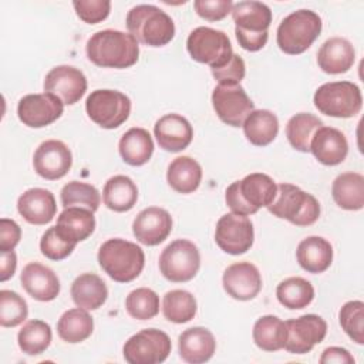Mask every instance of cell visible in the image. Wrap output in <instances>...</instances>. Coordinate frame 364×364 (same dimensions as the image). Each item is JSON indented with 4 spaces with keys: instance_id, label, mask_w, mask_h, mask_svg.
I'll list each match as a JSON object with an SVG mask.
<instances>
[{
    "instance_id": "6da1fadb",
    "label": "cell",
    "mask_w": 364,
    "mask_h": 364,
    "mask_svg": "<svg viewBox=\"0 0 364 364\" xmlns=\"http://www.w3.org/2000/svg\"><path fill=\"white\" fill-rule=\"evenodd\" d=\"M87 57L102 68H128L138 61L139 46L129 34L119 30H101L87 41Z\"/></svg>"
},
{
    "instance_id": "7a4b0ae2",
    "label": "cell",
    "mask_w": 364,
    "mask_h": 364,
    "mask_svg": "<svg viewBox=\"0 0 364 364\" xmlns=\"http://www.w3.org/2000/svg\"><path fill=\"white\" fill-rule=\"evenodd\" d=\"M277 192L276 182L266 173L255 172L232 182L225 192L226 205L232 213L249 216L260 208H267Z\"/></svg>"
},
{
    "instance_id": "3957f363",
    "label": "cell",
    "mask_w": 364,
    "mask_h": 364,
    "mask_svg": "<svg viewBox=\"0 0 364 364\" xmlns=\"http://www.w3.org/2000/svg\"><path fill=\"white\" fill-rule=\"evenodd\" d=\"M100 267L118 283H128L136 279L144 266V250L129 240L114 237L105 240L97 255Z\"/></svg>"
},
{
    "instance_id": "277c9868",
    "label": "cell",
    "mask_w": 364,
    "mask_h": 364,
    "mask_svg": "<svg viewBox=\"0 0 364 364\" xmlns=\"http://www.w3.org/2000/svg\"><path fill=\"white\" fill-rule=\"evenodd\" d=\"M236 24L235 34L239 46L246 51L262 50L269 38L272 10L262 1H237L232 7Z\"/></svg>"
},
{
    "instance_id": "5b68a950",
    "label": "cell",
    "mask_w": 364,
    "mask_h": 364,
    "mask_svg": "<svg viewBox=\"0 0 364 364\" xmlns=\"http://www.w3.org/2000/svg\"><path fill=\"white\" fill-rule=\"evenodd\" d=\"M127 28L138 41L149 47H162L172 41L175 24L171 16L154 4H138L127 13Z\"/></svg>"
},
{
    "instance_id": "8992f818",
    "label": "cell",
    "mask_w": 364,
    "mask_h": 364,
    "mask_svg": "<svg viewBox=\"0 0 364 364\" xmlns=\"http://www.w3.org/2000/svg\"><path fill=\"white\" fill-rule=\"evenodd\" d=\"M320 16L307 9H300L286 16L277 27L276 41L279 48L290 55L304 53L321 33Z\"/></svg>"
},
{
    "instance_id": "52a82bcc",
    "label": "cell",
    "mask_w": 364,
    "mask_h": 364,
    "mask_svg": "<svg viewBox=\"0 0 364 364\" xmlns=\"http://www.w3.org/2000/svg\"><path fill=\"white\" fill-rule=\"evenodd\" d=\"M267 209L273 216L286 219L296 226H310L320 216L318 200L291 183L277 185L276 196Z\"/></svg>"
},
{
    "instance_id": "ba28073f",
    "label": "cell",
    "mask_w": 364,
    "mask_h": 364,
    "mask_svg": "<svg viewBox=\"0 0 364 364\" xmlns=\"http://www.w3.org/2000/svg\"><path fill=\"white\" fill-rule=\"evenodd\" d=\"M314 107L333 118L355 117L363 107L360 88L350 81H334L320 85L313 97Z\"/></svg>"
},
{
    "instance_id": "9c48e42d",
    "label": "cell",
    "mask_w": 364,
    "mask_h": 364,
    "mask_svg": "<svg viewBox=\"0 0 364 364\" xmlns=\"http://www.w3.org/2000/svg\"><path fill=\"white\" fill-rule=\"evenodd\" d=\"M186 50L192 60L218 68L229 61L233 54L226 33L212 27H196L186 40Z\"/></svg>"
},
{
    "instance_id": "30bf717a",
    "label": "cell",
    "mask_w": 364,
    "mask_h": 364,
    "mask_svg": "<svg viewBox=\"0 0 364 364\" xmlns=\"http://www.w3.org/2000/svg\"><path fill=\"white\" fill-rule=\"evenodd\" d=\"M200 267V253L196 245L188 239L171 242L159 255L162 276L173 283L192 280Z\"/></svg>"
},
{
    "instance_id": "8fae6325",
    "label": "cell",
    "mask_w": 364,
    "mask_h": 364,
    "mask_svg": "<svg viewBox=\"0 0 364 364\" xmlns=\"http://www.w3.org/2000/svg\"><path fill=\"white\" fill-rule=\"evenodd\" d=\"M85 111L101 128L114 129L128 119L131 100L117 90H94L85 100Z\"/></svg>"
},
{
    "instance_id": "7c38bea8",
    "label": "cell",
    "mask_w": 364,
    "mask_h": 364,
    "mask_svg": "<svg viewBox=\"0 0 364 364\" xmlns=\"http://www.w3.org/2000/svg\"><path fill=\"white\" fill-rule=\"evenodd\" d=\"M171 348V338L166 333L158 328H144L125 341L122 354L129 364H159L168 358Z\"/></svg>"
},
{
    "instance_id": "4fadbf2b",
    "label": "cell",
    "mask_w": 364,
    "mask_h": 364,
    "mask_svg": "<svg viewBox=\"0 0 364 364\" xmlns=\"http://www.w3.org/2000/svg\"><path fill=\"white\" fill-rule=\"evenodd\" d=\"M212 105L218 118L230 127H242L255 105L237 82L218 84L212 92Z\"/></svg>"
},
{
    "instance_id": "5bb4252c",
    "label": "cell",
    "mask_w": 364,
    "mask_h": 364,
    "mask_svg": "<svg viewBox=\"0 0 364 364\" xmlns=\"http://www.w3.org/2000/svg\"><path fill=\"white\" fill-rule=\"evenodd\" d=\"M286 341L283 348L291 354H306L321 343L327 334V323L317 314H304L284 321Z\"/></svg>"
},
{
    "instance_id": "9a60e30c",
    "label": "cell",
    "mask_w": 364,
    "mask_h": 364,
    "mask_svg": "<svg viewBox=\"0 0 364 364\" xmlns=\"http://www.w3.org/2000/svg\"><path fill=\"white\" fill-rule=\"evenodd\" d=\"M253 240V223L247 216L226 213L219 218L215 228V242L225 253L243 255L252 247Z\"/></svg>"
},
{
    "instance_id": "2e32d148",
    "label": "cell",
    "mask_w": 364,
    "mask_h": 364,
    "mask_svg": "<svg viewBox=\"0 0 364 364\" xmlns=\"http://www.w3.org/2000/svg\"><path fill=\"white\" fill-rule=\"evenodd\" d=\"M64 111V104L55 95L27 94L17 104L18 119L30 128H44L57 121Z\"/></svg>"
},
{
    "instance_id": "e0dca14e",
    "label": "cell",
    "mask_w": 364,
    "mask_h": 364,
    "mask_svg": "<svg viewBox=\"0 0 364 364\" xmlns=\"http://www.w3.org/2000/svg\"><path fill=\"white\" fill-rule=\"evenodd\" d=\"M44 92L55 95L65 105L78 102L87 91L84 73L73 65H57L44 78Z\"/></svg>"
},
{
    "instance_id": "ac0fdd59",
    "label": "cell",
    "mask_w": 364,
    "mask_h": 364,
    "mask_svg": "<svg viewBox=\"0 0 364 364\" xmlns=\"http://www.w3.org/2000/svg\"><path fill=\"white\" fill-rule=\"evenodd\" d=\"M71 165V151L63 141L58 139H47L41 142L33 155V166L36 173L47 181L61 179L68 173Z\"/></svg>"
},
{
    "instance_id": "d6986e66",
    "label": "cell",
    "mask_w": 364,
    "mask_h": 364,
    "mask_svg": "<svg viewBox=\"0 0 364 364\" xmlns=\"http://www.w3.org/2000/svg\"><path fill=\"white\" fill-rule=\"evenodd\" d=\"M222 284L232 299L247 301L255 299L262 290V276L259 269L250 262H237L225 269Z\"/></svg>"
},
{
    "instance_id": "ffe728a7",
    "label": "cell",
    "mask_w": 364,
    "mask_h": 364,
    "mask_svg": "<svg viewBox=\"0 0 364 364\" xmlns=\"http://www.w3.org/2000/svg\"><path fill=\"white\" fill-rule=\"evenodd\" d=\"M172 230V218L168 210L149 206L142 209L132 222V233L135 239L146 246L162 243Z\"/></svg>"
},
{
    "instance_id": "44dd1931",
    "label": "cell",
    "mask_w": 364,
    "mask_h": 364,
    "mask_svg": "<svg viewBox=\"0 0 364 364\" xmlns=\"http://www.w3.org/2000/svg\"><path fill=\"white\" fill-rule=\"evenodd\" d=\"M154 135L159 148L168 152H179L189 146L193 138L191 122L179 114H166L154 125Z\"/></svg>"
},
{
    "instance_id": "7402d4cb",
    "label": "cell",
    "mask_w": 364,
    "mask_h": 364,
    "mask_svg": "<svg viewBox=\"0 0 364 364\" xmlns=\"http://www.w3.org/2000/svg\"><path fill=\"white\" fill-rule=\"evenodd\" d=\"M23 289L37 301H51L60 294V279L47 266L31 262L23 267L20 274Z\"/></svg>"
},
{
    "instance_id": "603a6c76",
    "label": "cell",
    "mask_w": 364,
    "mask_h": 364,
    "mask_svg": "<svg viewBox=\"0 0 364 364\" xmlns=\"http://www.w3.org/2000/svg\"><path fill=\"white\" fill-rule=\"evenodd\" d=\"M17 210L27 223H50L57 213L55 198L44 188H30L17 199Z\"/></svg>"
},
{
    "instance_id": "cb8c5ba5",
    "label": "cell",
    "mask_w": 364,
    "mask_h": 364,
    "mask_svg": "<svg viewBox=\"0 0 364 364\" xmlns=\"http://www.w3.org/2000/svg\"><path fill=\"white\" fill-rule=\"evenodd\" d=\"M310 152L320 164L334 166L346 159L348 154V142L340 129L333 127H321L311 138Z\"/></svg>"
},
{
    "instance_id": "d4e9b609",
    "label": "cell",
    "mask_w": 364,
    "mask_h": 364,
    "mask_svg": "<svg viewBox=\"0 0 364 364\" xmlns=\"http://www.w3.org/2000/svg\"><path fill=\"white\" fill-rule=\"evenodd\" d=\"M179 355L189 364H202L212 358L216 350V340L210 330L205 327H191L181 333L178 338Z\"/></svg>"
},
{
    "instance_id": "484cf974",
    "label": "cell",
    "mask_w": 364,
    "mask_h": 364,
    "mask_svg": "<svg viewBox=\"0 0 364 364\" xmlns=\"http://www.w3.org/2000/svg\"><path fill=\"white\" fill-rule=\"evenodd\" d=\"M354 61V47L343 37H331L326 40L317 53V64L321 71L327 74L347 73L353 67Z\"/></svg>"
},
{
    "instance_id": "4316f807",
    "label": "cell",
    "mask_w": 364,
    "mask_h": 364,
    "mask_svg": "<svg viewBox=\"0 0 364 364\" xmlns=\"http://www.w3.org/2000/svg\"><path fill=\"white\" fill-rule=\"evenodd\" d=\"M57 232L68 242L78 243L88 239L95 230L94 212L80 206L64 208L57 218Z\"/></svg>"
},
{
    "instance_id": "83f0119b",
    "label": "cell",
    "mask_w": 364,
    "mask_h": 364,
    "mask_svg": "<svg viewBox=\"0 0 364 364\" xmlns=\"http://www.w3.org/2000/svg\"><path fill=\"white\" fill-rule=\"evenodd\" d=\"M296 259L303 270L313 274L323 273L333 262V246L321 236H309L299 243Z\"/></svg>"
},
{
    "instance_id": "f1b7e54d",
    "label": "cell",
    "mask_w": 364,
    "mask_h": 364,
    "mask_svg": "<svg viewBox=\"0 0 364 364\" xmlns=\"http://www.w3.org/2000/svg\"><path fill=\"white\" fill-rule=\"evenodd\" d=\"M70 291L75 306L85 310L100 309L108 297L105 282L95 273H82L77 276Z\"/></svg>"
},
{
    "instance_id": "f546056e",
    "label": "cell",
    "mask_w": 364,
    "mask_h": 364,
    "mask_svg": "<svg viewBox=\"0 0 364 364\" xmlns=\"http://www.w3.org/2000/svg\"><path fill=\"white\" fill-rule=\"evenodd\" d=\"M118 151L122 161L131 166L146 164L154 154V141L145 128H129L118 142Z\"/></svg>"
},
{
    "instance_id": "4dcf8cb0",
    "label": "cell",
    "mask_w": 364,
    "mask_h": 364,
    "mask_svg": "<svg viewBox=\"0 0 364 364\" xmlns=\"http://www.w3.org/2000/svg\"><path fill=\"white\" fill-rule=\"evenodd\" d=\"M336 205L344 210H360L364 206V176L358 172L340 173L331 185Z\"/></svg>"
},
{
    "instance_id": "1f68e13d",
    "label": "cell",
    "mask_w": 364,
    "mask_h": 364,
    "mask_svg": "<svg viewBox=\"0 0 364 364\" xmlns=\"http://www.w3.org/2000/svg\"><path fill=\"white\" fill-rule=\"evenodd\" d=\"M102 200L114 212H128L138 200V188L129 176L114 175L104 185Z\"/></svg>"
},
{
    "instance_id": "d6a6232c",
    "label": "cell",
    "mask_w": 364,
    "mask_h": 364,
    "mask_svg": "<svg viewBox=\"0 0 364 364\" xmlns=\"http://www.w3.org/2000/svg\"><path fill=\"white\" fill-rule=\"evenodd\" d=\"M166 181L175 192L192 193L200 185L202 168L199 162L191 156H178L168 166Z\"/></svg>"
},
{
    "instance_id": "836d02e7",
    "label": "cell",
    "mask_w": 364,
    "mask_h": 364,
    "mask_svg": "<svg viewBox=\"0 0 364 364\" xmlns=\"http://www.w3.org/2000/svg\"><path fill=\"white\" fill-rule=\"evenodd\" d=\"M246 139L256 146H266L279 132V119L269 109H253L243 122Z\"/></svg>"
},
{
    "instance_id": "e575fe53",
    "label": "cell",
    "mask_w": 364,
    "mask_h": 364,
    "mask_svg": "<svg viewBox=\"0 0 364 364\" xmlns=\"http://www.w3.org/2000/svg\"><path fill=\"white\" fill-rule=\"evenodd\" d=\"M94 330V320L88 310L77 307L61 314L57 323L58 337L70 344H77L87 340Z\"/></svg>"
},
{
    "instance_id": "d590c367",
    "label": "cell",
    "mask_w": 364,
    "mask_h": 364,
    "mask_svg": "<svg viewBox=\"0 0 364 364\" xmlns=\"http://www.w3.org/2000/svg\"><path fill=\"white\" fill-rule=\"evenodd\" d=\"M253 341L263 351H279L286 341V324L273 314L262 316L253 326Z\"/></svg>"
},
{
    "instance_id": "8d00e7d4",
    "label": "cell",
    "mask_w": 364,
    "mask_h": 364,
    "mask_svg": "<svg viewBox=\"0 0 364 364\" xmlns=\"http://www.w3.org/2000/svg\"><path fill=\"white\" fill-rule=\"evenodd\" d=\"M276 297L282 306L289 310H300L307 307L314 299L313 284L299 276L287 277L277 284Z\"/></svg>"
},
{
    "instance_id": "74e56055",
    "label": "cell",
    "mask_w": 364,
    "mask_h": 364,
    "mask_svg": "<svg viewBox=\"0 0 364 364\" xmlns=\"http://www.w3.org/2000/svg\"><path fill=\"white\" fill-rule=\"evenodd\" d=\"M323 127V121L310 114L299 112L286 124V136L289 144L300 152H310V142L314 132Z\"/></svg>"
},
{
    "instance_id": "f35d334b",
    "label": "cell",
    "mask_w": 364,
    "mask_h": 364,
    "mask_svg": "<svg viewBox=\"0 0 364 364\" xmlns=\"http://www.w3.org/2000/svg\"><path fill=\"white\" fill-rule=\"evenodd\" d=\"M196 299L192 293L181 289L165 293L162 300L164 317L175 324H183L191 321L196 314Z\"/></svg>"
},
{
    "instance_id": "ab89813d",
    "label": "cell",
    "mask_w": 364,
    "mask_h": 364,
    "mask_svg": "<svg viewBox=\"0 0 364 364\" xmlns=\"http://www.w3.org/2000/svg\"><path fill=\"white\" fill-rule=\"evenodd\" d=\"M51 338V327L43 320L27 321L17 334L18 347L27 355H38L44 353L48 348Z\"/></svg>"
},
{
    "instance_id": "60d3db41",
    "label": "cell",
    "mask_w": 364,
    "mask_h": 364,
    "mask_svg": "<svg viewBox=\"0 0 364 364\" xmlns=\"http://www.w3.org/2000/svg\"><path fill=\"white\" fill-rule=\"evenodd\" d=\"M60 199L64 208L80 206L92 212H95L101 203V195L98 189L91 183L80 181H71L65 183L60 192Z\"/></svg>"
},
{
    "instance_id": "b9f144b4",
    "label": "cell",
    "mask_w": 364,
    "mask_h": 364,
    "mask_svg": "<svg viewBox=\"0 0 364 364\" xmlns=\"http://www.w3.org/2000/svg\"><path fill=\"white\" fill-rule=\"evenodd\" d=\"M125 309L132 318L151 320L159 313V296L152 289L138 287L127 296Z\"/></svg>"
},
{
    "instance_id": "7bdbcfd3",
    "label": "cell",
    "mask_w": 364,
    "mask_h": 364,
    "mask_svg": "<svg viewBox=\"0 0 364 364\" xmlns=\"http://www.w3.org/2000/svg\"><path fill=\"white\" fill-rule=\"evenodd\" d=\"M340 326L344 333L357 344H364V303L351 300L341 306L338 311Z\"/></svg>"
},
{
    "instance_id": "ee69618b",
    "label": "cell",
    "mask_w": 364,
    "mask_h": 364,
    "mask_svg": "<svg viewBox=\"0 0 364 364\" xmlns=\"http://www.w3.org/2000/svg\"><path fill=\"white\" fill-rule=\"evenodd\" d=\"M28 316L26 300L13 290L0 291V324L3 327H17Z\"/></svg>"
},
{
    "instance_id": "f6af8a7d",
    "label": "cell",
    "mask_w": 364,
    "mask_h": 364,
    "mask_svg": "<svg viewBox=\"0 0 364 364\" xmlns=\"http://www.w3.org/2000/svg\"><path fill=\"white\" fill-rule=\"evenodd\" d=\"M75 247V243L65 240L55 229V226L48 228L41 239H40V250L43 256H46L50 260H63L68 257Z\"/></svg>"
},
{
    "instance_id": "bcb514c9",
    "label": "cell",
    "mask_w": 364,
    "mask_h": 364,
    "mask_svg": "<svg viewBox=\"0 0 364 364\" xmlns=\"http://www.w3.org/2000/svg\"><path fill=\"white\" fill-rule=\"evenodd\" d=\"M73 6L80 20L87 24H97L105 20L111 10V1L108 0H75Z\"/></svg>"
},
{
    "instance_id": "7dc6e473",
    "label": "cell",
    "mask_w": 364,
    "mask_h": 364,
    "mask_svg": "<svg viewBox=\"0 0 364 364\" xmlns=\"http://www.w3.org/2000/svg\"><path fill=\"white\" fill-rule=\"evenodd\" d=\"M210 71L213 78L219 84H228V82L240 84V81L245 78V74H246V65L243 58L233 53L228 63H225L218 68H210Z\"/></svg>"
},
{
    "instance_id": "c3c4849f",
    "label": "cell",
    "mask_w": 364,
    "mask_h": 364,
    "mask_svg": "<svg viewBox=\"0 0 364 364\" xmlns=\"http://www.w3.org/2000/svg\"><path fill=\"white\" fill-rule=\"evenodd\" d=\"M195 11L208 21H219L225 18L233 7L232 0H195Z\"/></svg>"
},
{
    "instance_id": "681fc988",
    "label": "cell",
    "mask_w": 364,
    "mask_h": 364,
    "mask_svg": "<svg viewBox=\"0 0 364 364\" xmlns=\"http://www.w3.org/2000/svg\"><path fill=\"white\" fill-rule=\"evenodd\" d=\"M21 239V229L13 219H0V253L11 252Z\"/></svg>"
},
{
    "instance_id": "f907efd6",
    "label": "cell",
    "mask_w": 364,
    "mask_h": 364,
    "mask_svg": "<svg viewBox=\"0 0 364 364\" xmlns=\"http://www.w3.org/2000/svg\"><path fill=\"white\" fill-rule=\"evenodd\" d=\"M321 364H354V357L350 354L348 350L343 347H327L321 357H320Z\"/></svg>"
},
{
    "instance_id": "816d5d0a",
    "label": "cell",
    "mask_w": 364,
    "mask_h": 364,
    "mask_svg": "<svg viewBox=\"0 0 364 364\" xmlns=\"http://www.w3.org/2000/svg\"><path fill=\"white\" fill-rule=\"evenodd\" d=\"M17 267V256L14 250L3 252L0 257V280L6 282L13 277Z\"/></svg>"
}]
</instances>
